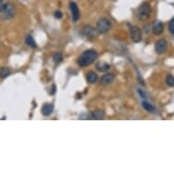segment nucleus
<instances>
[{"instance_id": "obj_12", "label": "nucleus", "mask_w": 174, "mask_h": 174, "mask_svg": "<svg viewBox=\"0 0 174 174\" xmlns=\"http://www.w3.org/2000/svg\"><path fill=\"white\" fill-rule=\"evenodd\" d=\"M96 69L99 70L100 72H106L110 69V66L106 63V62H98L96 64Z\"/></svg>"}, {"instance_id": "obj_7", "label": "nucleus", "mask_w": 174, "mask_h": 174, "mask_svg": "<svg viewBox=\"0 0 174 174\" xmlns=\"http://www.w3.org/2000/svg\"><path fill=\"white\" fill-rule=\"evenodd\" d=\"M70 9L72 15V20L74 22H77L79 17H80V14H79V9L78 7V5L75 2H70Z\"/></svg>"}, {"instance_id": "obj_19", "label": "nucleus", "mask_w": 174, "mask_h": 174, "mask_svg": "<svg viewBox=\"0 0 174 174\" xmlns=\"http://www.w3.org/2000/svg\"><path fill=\"white\" fill-rule=\"evenodd\" d=\"M166 83L168 86L170 87H173L174 86V77L172 75H168L166 78Z\"/></svg>"}, {"instance_id": "obj_9", "label": "nucleus", "mask_w": 174, "mask_h": 174, "mask_svg": "<svg viewBox=\"0 0 174 174\" xmlns=\"http://www.w3.org/2000/svg\"><path fill=\"white\" fill-rule=\"evenodd\" d=\"M114 79H115V75L114 74H112V73H107V74H105L104 76L101 78V79H100V83L102 84V85H109V84H111L113 81H114Z\"/></svg>"}, {"instance_id": "obj_5", "label": "nucleus", "mask_w": 174, "mask_h": 174, "mask_svg": "<svg viewBox=\"0 0 174 174\" xmlns=\"http://www.w3.org/2000/svg\"><path fill=\"white\" fill-rule=\"evenodd\" d=\"M130 37H131V40L134 43H139L141 40L142 34H141V30L138 27H136V26L130 27Z\"/></svg>"}, {"instance_id": "obj_14", "label": "nucleus", "mask_w": 174, "mask_h": 174, "mask_svg": "<svg viewBox=\"0 0 174 174\" xmlns=\"http://www.w3.org/2000/svg\"><path fill=\"white\" fill-rule=\"evenodd\" d=\"M26 44H27L28 47H32V48H36V44L35 40H34V38H33L31 36H28L26 37Z\"/></svg>"}, {"instance_id": "obj_3", "label": "nucleus", "mask_w": 174, "mask_h": 174, "mask_svg": "<svg viewBox=\"0 0 174 174\" xmlns=\"http://www.w3.org/2000/svg\"><path fill=\"white\" fill-rule=\"evenodd\" d=\"M150 14H151L150 5L147 2H143L137 10L136 17H137V19H139L140 21H145L149 17Z\"/></svg>"}, {"instance_id": "obj_4", "label": "nucleus", "mask_w": 174, "mask_h": 174, "mask_svg": "<svg viewBox=\"0 0 174 174\" xmlns=\"http://www.w3.org/2000/svg\"><path fill=\"white\" fill-rule=\"evenodd\" d=\"M110 28H111V22H110V20H108L106 17L100 18L97 22L96 31L100 34H106L107 32H108V30Z\"/></svg>"}, {"instance_id": "obj_15", "label": "nucleus", "mask_w": 174, "mask_h": 174, "mask_svg": "<svg viewBox=\"0 0 174 174\" xmlns=\"http://www.w3.org/2000/svg\"><path fill=\"white\" fill-rule=\"evenodd\" d=\"M142 107L145 108V110H147V111H149V112H155V110H156V108H155L154 106L149 104V103L147 102V101H143V102H142Z\"/></svg>"}, {"instance_id": "obj_22", "label": "nucleus", "mask_w": 174, "mask_h": 174, "mask_svg": "<svg viewBox=\"0 0 174 174\" xmlns=\"http://www.w3.org/2000/svg\"><path fill=\"white\" fill-rule=\"evenodd\" d=\"M138 93L140 95V97H141V98H143V99H144V98H146V93H145V92H143L141 89H138Z\"/></svg>"}, {"instance_id": "obj_8", "label": "nucleus", "mask_w": 174, "mask_h": 174, "mask_svg": "<svg viewBox=\"0 0 174 174\" xmlns=\"http://www.w3.org/2000/svg\"><path fill=\"white\" fill-rule=\"evenodd\" d=\"M163 29H164V27H163V24H162L161 22L156 21L155 23H153V26H152V32H153L154 35L160 36L161 34H162Z\"/></svg>"}, {"instance_id": "obj_11", "label": "nucleus", "mask_w": 174, "mask_h": 174, "mask_svg": "<svg viewBox=\"0 0 174 174\" xmlns=\"http://www.w3.org/2000/svg\"><path fill=\"white\" fill-rule=\"evenodd\" d=\"M87 80L89 83L90 84H93V83H96L98 81V75L94 72V71H89L88 74H87Z\"/></svg>"}, {"instance_id": "obj_18", "label": "nucleus", "mask_w": 174, "mask_h": 174, "mask_svg": "<svg viewBox=\"0 0 174 174\" xmlns=\"http://www.w3.org/2000/svg\"><path fill=\"white\" fill-rule=\"evenodd\" d=\"M10 75V70L6 68H0V78H6Z\"/></svg>"}, {"instance_id": "obj_10", "label": "nucleus", "mask_w": 174, "mask_h": 174, "mask_svg": "<svg viewBox=\"0 0 174 174\" xmlns=\"http://www.w3.org/2000/svg\"><path fill=\"white\" fill-rule=\"evenodd\" d=\"M53 109H54L53 105L50 104V103H46L41 108V113L44 116H50L53 112Z\"/></svg>"}, {"instance_id": "obj_1", "label": "nucleus", "mask_w": 174, "mask_h": 174, "mask_svg": "<svg viewBox=\"0 0 174 174\" xmlns=\"http://www.w3.org/2000/svg\"><path fill=\"white\" fill-rule=\"evenodd\" d=\"M98 58V53L93 50V49H89L84 51L78 59L77 63L79 67H88L89 65H91L92 63H94V61L97 59Z\"/></svg>"}, {"instance_id": "obj_23", "label": "nucleus", "mask_w": 174, "mask_h": 174, "mask_svg": "<svg viewBox=\"0 0 174 174\" xmlns=\"http://www.w3.org/2000/svg\"><path fill=\"white\" fill-rule=\"evenodd\" d=\"M2 2H3V0H0V4H1Z\"/></svg>"}, {"instance_id": "obj_2", "label": "nucleus", "mask_w": 174, "mask_h": 174, "mask_svg": "<svg viewBox=\"0 0 174 174\" xmlns=\"http://www.w3.org/2000/svg\"><path fill=\"white\" fill-rule=\"evenodd\" d=\"M16 16V8L10 3H5L0 6V19L6 21L12 19Z\"/></svg>"}, {"instance_id": "obj_21", "label": "nucleus", "mask_w": 174, "mask_h": 174, "mask_svg": "<svg viewBox=\"0 0 174 174\" xmlns=\"http://www.w3.org/2000/svg\"><path fill=\"white\" fill-rule=\"evenodd\" d=\"M54 16H55V17L56 18H58V19H60L61 17H62V13L60 12V11H56L55 12V14H54Z\"/></svg>"}, {"instance_id": "obj_13", "label": "nucleus", "mask_w": 174, "mask_h": 174, "mask_svg": "<svg viewBox=\"0 0 174 174\" xmlns=\"http://www.w3.org/2000/svg\"><path fill=\"white\" fill-rule=\"evenodd\" d=\"M105 113L103 110H100V109H98V110H95L94 112L91 113V118L94 119H103Z\"/></svg>"}, {"instance_id": "obj_20", "label": "nucleus", "mask_w": 174, "mask_h": 174, "mask_svg": "<svg viewBox=\"0 0 174 174\" xmlns=\"http://www.w3.org/2000/svg\"><path fill=\"white\" fill-rule=\"evenodd\" d=\"M169 31L174 36V17L169 23Z\"/></svg>"}, {"instance_id": "obj_16", "label": "nucleus", "mask_w": 174, "mask_h": 174, "mask_svg": "<svg viewBox=\"0 0 174 174\" xmlns=\"http://www.w3.org/2000/svg\"><path fill=\"white\" fill-rule=\"evenodd\" d=\"M53 60L55 62L56 65H59L62 60H63V56H62V53L61 52H57L54 57H53Z\"/></svg>"}, {"instance_id": "obj_17", "label": "nucleus", "mask_w": 174, "mask_h": 174, "mask_svg": "<svg viewBox=\"0 0 174 174\" xmlns=\"http://www.w3.org/2000/svg\"><path fill=\"white\" fill-rule=\"evenodd\" d=\"M83 32L85 33V36H95V31L91 27H85L83 29Z\"/></svg>"}, {"instance_id": "obj_6", "label": "nucleus", "mask_w": 174, "mask_h": 174, "mask_svg": "<svg viewBox=\"0 0 174 174\" xmlns=\"http://www.w3.org/2000/svg\"><path fill=\"white\" fill-rule=\"evenodd\" d=\"M167 47H168V43L166 41V39L164 38H161L160 40H158L155 44V50L157 53L159 54H162L166 51L167 49Z\"/></svg>"}]
</instances>
